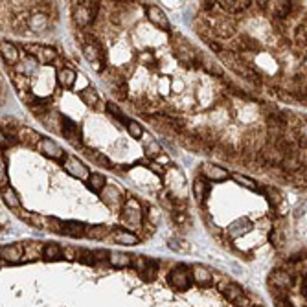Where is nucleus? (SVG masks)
Wrapping results in <instances>:
<instances>
[{
  "label": "nucleus",
  "instance_id": "nucleus-25",
  "mask_svg": "<svg viewBox=\"0 0 307 307\" xmlns=\"http://www.w3.org/2000/svg\"><path fill=\"white\" fill-rule=\"evenodd\" d=\"M280 167H282L283 173H296L300 171V167H302V160H300L298 155H287Z\"/></svg>",
  "mask_w": 307,
  "mask_h": 307
},
{
  "label": "nucleus",
  "instance_id": "nucleus-49",
  "mask_svg": "<svg viewBox=\"0 0 307 307\" xmlns=\"http://www.w3.org/2000/svg\"><path fill=\"white\" fill-rule=\"evenodd\" d=\"M138 63L144 66H151L155 63V57L151 52H142V54H138Z\"/></svg>",
  "mask_w": 307,
  "mask_h": 307
},
{
  "label": "nucleus",
  "instance_id": "nucleus-11",
  "mask_svg": "<svg viewBox=\"0 0 307 307\" xmlns=\"http://www.w3.org/2000/svg\"><path fill=\"white\" fill-rule=\"evenodd\" d=\"M0 256L2 259L8 263H19L22 261V256H24V245H19V243H11V245H6L0 250Z\"/></svg>",
  "mask_w": 307,
  "mask_h": 307
},
{
  "label": "nucleus",
  "instance_id": "nucleus-43",
  "mask_svg": "<svg viewBox=\"0 0 307 307\" xmlns=\"http://www.w3.org/2000/svg\"><path fill=\"white\" fill-rule=\"evenodd\" d=\"M107 192H109V199H103V202L105 204H109V206H114V202H118L120 204L121 199H120V192L116 190V188H107Z\"/></svg>",
  "mask_w": 307,
  "mask_h": 307
},
{
  "label": "nucleus",
  "instance_id": "nucleus-31",
  "mask_svg": "<svg viewBox=\"0 0 307 307\" xmlns=\"http://www.w3.org/2000/svg\"><path fill=\"white\" fill-rule=\"evenodd\" d=\"M223 292H225V296H227V300H230V302L236 303L237 300L241 296H245L243 294V289L237 285V283H228V285H225V287H221Z\"/></svg>",
  "mask_w": 307,
  "mask_h": 307
},
{
  "label": "nucleus",
  "instance_id": "nucleus-51",
  "mask_svg": "<svg viewBox=\"0 0 307 307\" xmlns=\"http://www.w3.org/2000/svg\"><path fill=\"white\" fill-rule=\"evenodd\" d=\"M236 307H254V305H252V300H248L247 296H241L236 302Z\"/></svg>",
  "mask_w": 307,
  "mask_h": 307
},
{
  "label": "nucleus",
  "instance_id": "nucleus-15",
  "mask_svg": "<svg viewBox=\"0 0 307 307\" xmlns=\"http://www.w3.org/2000/svg\"><path fill=\"white\" fill-rule=\"evenodd\" d=\"M17 138H19V144H24V146H35L37 142H40L42 138H40L39 133L31 131V129H28V127H19V131H17Z\"/></svg>",
  "mask_w": 307,
  "mask_h": 307
},
{
  "label": "nucleus",
  "instance_id": "nucleus-45",
  "mask_svg": "<svg viewBox=\"0 0 307 307\" xmlns=\"http://www.w3.org/2000/svg\"><path fill=\"white\" fill-rule=\"evenodd\" d=\"M160 153H162V147L158 142H151V144L146 147V155L149 156V158H160Z\"/></svg>",
  "mask_w": 307,
  "mask_h": 307
},
{
  "label": "nucleus",
  "instance_id": "nucleus-44",
  "mask_svg": "<svg viewBox=\"0 0 307 307\" xmlns=\"http://www.w3.org/2000/svg\"><path fill=\"white\" fill-rule=\"evenodd\" d=\"M202 65H204V68H206V72H210L211 76H223V68L217 63H213V61H202Z\"/></svg>",
  "mask_w": 307,
  "mask_h": 307
},
{
  "label": "nucleus",
  "instance_id": "nucleus-21",
  "mask_svg": "<svg viewBox=\"0 0 307 307\" xmlns=\"http://www.w3.org/2000/svg\"><path fill=\"white\" fill-rule=\"evenodd\" d=\"M42 256H45L46 261H57V259H63V248L57 245V243H48L42 247Z\"/></svg>",
  "mask_w": 307,
  "mask_h": 307
},
{
  "label": "nucleus",
  "instance_id": "nucleus-10",
  "mask_svg": "<svg viewBox=\"0 0 307 307\" xmlns=\"http://www.w3.org/2000/svg\"><path fill=\"white\" fill-rule=\"evenodd\" d=\"M146 13H147V19L151 20L153 24L158 26L160 30H169V20H167L166 13L155 4H149L146 6Z\"/></svg>",
  "mask_w": 307,
  "mask_h": 307
},
{
  "label": "nucleus",
  "instance_id": "nucleus-4",
  "mask_svg": "<svg viewBox=\"0 0 307 307\" xmlns=\"http://www.w3.org/2000/svg\"><path fill=\"white\" fill-rule=\"evenodd\" d=\"M24 48H26V52H28L30 56H33L37 61H39V63H42V65H48V63H52V61L57 57V52L54 50V48H50V46L26 45Z\"/></svg>",
  "mask_w": 307,
  "mask_h": 307
},
{
  "label": "nucleus",
  "instance_id": "nucleus-28",
  "mask_svg": "<svg viewBox=\"0 0 307 307\" xmlns=\"http://www.w3.org/2000/svg\"><path fill=\"white\" fill-rule=\"evenodd\" d=\"M109 263L112 267H129L133 265V257L129 254H121V252H111Z\"/></svg>",
  "mask_w": 307,
  "mask_h": 307
},
{
  "label": "nucleus",
  "instance_id": "nucleus-17",
  "mask_svg": "<svg viewBox=\"0 0 307 307\" xmlns=\"http://www.w3.org/2000/svg\"><path fill=\"white\" fill-rule=\"evenodd\" d=\"M85 232H86V225H83V223L79 221H65V225H63V234H65V236L81 237L85 236Z\"/></svg>",
  "mask_w": 307,
  "mask_h": 307
},
{
  "label": "nucleus",
  "instance_id": "nucleus-20",
  "mask_svg": "<svg viewBox=\"0 0 307 307\" xmlns=\"http://www.w3.org/2000/svg\"><path fill=\"white\" fill-rule=\"evenodd\" d=\"M192 276L193 282L199 283V285H204V287L211 283V272L202 265H197V267L192 269Z\"/></svg>",
  "mask_w": 307,
  "mask_h": 307
},
{
  "label": "nucleus",
  "instance_id": "nucleus-46",
  "mask_svg": "<svg viewBox=\"0 0 307 307\" xmlns=\"http://www.w3.org/2000/svg\"><path fill=\"white\" fill-rule=\"evenodd\" d=\"M13 81H15V85H17V89H19L22 94H26V91H28V86H30V81H28V77H24V76H13Z\"/></svg>",
  "mask_w": 307,
  "mask_h": 307
},
{
  "label": "nucleus",
  "instance_id": "nucleus-7",
  "mask_svg": "<svg viewBox=\"0 0 307 307\" xmlns=\"http://www.w3.org/2000/svg\"><path fill=\"white\" fill-rule=\"evenodd\" d=\"M39 151L42 153L45 156H48V158H52V160H63L65 162L66 160V155H65V151L61 149L59 146H57L56 142L54 140H50V138H42V140L39 142Z\"/></svg>",
  "mask_w": 307,
  "mask_h": 307
},
{
  "label": "nucleus",
  "instance_id": "nucleus-6",
  "mask_svg": "<svg viewBox=\"0 0 307 307\" xmlns=\"http://www.w3.org/2000/svg\"><path fill=\"white\" fill-rule=\"evenodd\" d=\"M61 135L65 136L66 140L70 142L74 147H81V129L77 123L63 116V129H61Z\"/></svg>",
  "mask_w": 307,
  "mask_h": 307
},
{
  "label": "nucleus",
  "instance_id": "nucleus-13",
  "mask_svg": "<svg viewBox=\"0 0 307 307\" xmlns=\"http://www.w3.org/2000/svg\"><path fill=\"white\" fill-rule=\"evenodd\" d=\"M269 283H271V287H274V289H291L292 287V278H291V274H289L287 271H274L269 276Z\"/></svg>",
  "mask_w": 307,
  "mask_h": 307
},
{
  "label": "nucleus",
  "instance_id": "nucleus-3",
  "mask_svg": "<svg viewBox=\"0 0 307 307\" xmlns=\"http://www.w3.org/2000/svg\"><path fill=\"white\" fill-rule=\"evenodd\" d=\"M63 167H65V171L68 173V175L76 177V179H85V181H89V177H91L89 167L81 160H77V156H72V155L66 156V160L63 162Z\"/></svg>",
  "mask_w": 307,
  "mask_h": 307
},
{
  "label": "nucleus",
  "instance_id": "nucleus-47",
  "mask_svg": "<svg viewBox=\"0 0 307 307\" xmlns=\"http://www.w3.org/2000/svg\"><path fill=\"white\" fill-rule=\"evenodd\" d=\"M46 24H48L46 15H35L31 19V28H35V30H45Z\"/></svg>",
  "mask_w": 307,
  "mask_h": 307
},
{
  "label": "nucleus",
  "instance_id": "nucleus-41",
  "mask_svg": "<svg viewBox=\"0 0 307 307\" xmlns=\"http://www.w3.org/2000/svg\"><path fill=\"white\" fill-rule=\"evenodd\" d=\"M127 131H129V135H131L133 138H140V136L144 135L142 125L135 120H129V123H127Z\"/></svg>",
  "mask_w": 307,
  "mask_h": 307
},
{
  "label": "nucleus",
  "instance_id": "nucleus-5",
  "mask_svg": "<svg viewBox=\"0 0 307 307\" xmlns=\"http://www.w3.org/2000/svg\"><path fill=\"white\" fill-rule=\"evenodd\" d=\"M201 173L206 181H213V182H223L230 179V173L225 169V167L217 166V164H210V162H204L201 166Z\"/></svg>",
  "mask_w": 307,
  "mask_h": 307
},
{
  "label": "nucleus",
  "instance_id": "nucleus-30",
  "mask_svg": "<svg viewBox=\"0 0 307 307\" xmlns=\"http://www.w3.org/2000/svg\"><path fill=\"white\" fill-rule=\"evenodd\" d=\"M239 48H241V50H247V52H252V54H256V52L261 50V45H259V42L250 35H239Z\"/></svg>",
  "mask_w": 307,
  "mask_h": 307
},
{
  "label": "nucleus",
  "instance_id": "nucleus-42",
  "mask_svg": "<svg viewBox=\"0 0 307 307\" xmlns=\"http://www.w3.org/2000/svg\"><path fill=\"white\" fill-rule=\"evenodd\" d=\"M15 144H19V138H17V136H11V135H8V133H2V140H0L2 151H4V149H10V147L15 146Z\"/></svg>",
  "mask_w": 307,
  "mask_h": 307
},
{
  "label": "nucleus",
  "instance_id": "nucleus-24",
  "mask_svg": "<svg viewBox=\"0 0 307 307\" xmlns=\"http://www.w3.org/2000/svg\"><path fill=\"white\" fill-rule=\"evenodd\" d=\"M269 6H271L274 17L280 20L285 19L292 10V2H287V0H285V2H269Z\"/></svg>",
  "mask_w": 307,
  "mask_h": 307
},
{
  "label": "nucleus",
  "instance_id": "nucleus-19",
  "mask_svg": "<svg viewBox=\"0 0 307 307\" xmlns=\"http://www.w3.org/2000/svg\"><path fill=\"white\" fill-rule=\"evenodd\" d=\"M259 192L265 193V197H267V201L271 206L274 208H280L282 206V202H283V197H282V192L280 190H276V188H272V186H259Z\"/></svg>",
  "mask_w": 307,
  "mask_h": 307
},
{
  "label": "nucleus",
  "instance_id": "nucleus-40",
  "mask_svg": "<svg viewBox=\"0 0 307 307\" xmlns=\"http://www.w3.org/2000/svg\"><path fill=\"white\" fill-rule=\"evenodd\" d=\"M107 111L111 112V114L114 116L116 120L125 121V125H127V123H129V120H127V118H125V114H123V112H121L120 109H118V105H116V103H112V101H109V103H107Z\"/></svg>",
  "mask_w": 307,
  "mask_h": 307
},
{
  "label": "nucleus",
  "instance_id": "nucleus-53",
  "mask_svg": "<svg viewBox=\"0 0 307 307\" xmlns=\"http://www.w3.org/2000/svg\"><path fill=\"white\" fill-rule=\"evenodd\" d=\"M274 305H276V307H294L291 302H289L287 298H276V302H274Z\"/></svg>",
  "mask_w": 307,
  "mask_h": 307
},
{
  "label": "nucleus",
  "instance_id": "nucleus-8",
  "mask_svg": "<svg viewBox=\"0 0 307 307\" xmlns=\"http://www.w3.org/2000/svg\"><path fill=\"white\" fill-rule=\"evenodd\" d=\"M121 215H123V219H125L129 225H136V227H138L142 221V211H140L138 201H135V199H127L123 208H121Z\"/></svg>",
  "mask_w": 307,
  "mask_h": 307
},
{
  "label": "nucleus",
  "instance_id": "nucleus-55",
  "mask_svg": "<svg viewBox=\"0 0 307 307\" xmlns=\"http://www.w3.org/2000/svg\"><path fill=\"white\" fill-rule=\"evenodd\" d=\"M215 4L217 2H202V8H204L206 11H211L213 8H215Z\"/></svg>",
  "mask_w": 307,
  "mask_h": 307
},
{
  "label": "nucleus",
  "instance_id": "nucleus-56",
  "mask_svg": "<svg viewBox=\"0 0 307 307\" xmlns=\"http://www.w3.org/2000/svg\"><path fill=\"white\" fill-rule=\"evenodd\" d=\"M164 89H166V92H167V81H166V83H164V81L160 83V91L162 92H164Z\"/></svg>",
  "mask_w": 307,
  "mask_h": 307
},
{
  "label": "nucleus",
  "instance_id": "nucleus-18",
  "mask_svg": "<svg viewBox=\"0 0 307 307\" xmlns=\"http://www.w3.org/2000/svg\"><path fill=\"white\" fill-rule=\"evenodd\" d=\"M107 186V179L101 173H91L89 181H86V188L91 190L92 193H101Z\"/></svg>",
  "mask_w": 307,
  "mask_h": 307
},
{
  "label": "nucleus",
  "instance_id": "nucleus-1",
  "mask_svg": "<svg viewBox=\"0 0 307 307\" xmlns=\"http://www.w3.org/2000/svg\"><path fill=\"white\" fill-rule=\"evenodd\" d=\"M169 285L175 287L177 291H188V289L192 287V282H193V276L192 272L188 271L186 265H177L171 272H169Z\"/></svg>",
  "mask_w": 307,
  "mask_h": 307
},
{
  "label": "nucleus",
  "instance_id": "nucleus-33",
  "mask_svg": "<svg viewBox=\"0 0 307 307\" xmlns=\"http://www.w3.org/2000/svg\"><path fill=\"white\" fill-rule=\"evenodd\" d=\"M193 192H195V197L197 201L202 202L204 201V197H206L208 193V182L204 177H199V179H195V182H193Z\"/></svg>",
  "mask_w": 307,
  "mask_h": 307
},
{
  "label": "nucleus",
  "instance_id": "nucleus-57",
  "mask_svg": "<svg viewBox=\"0 0 307 307\" xmlns=\"http://www.w3.org/2000/svg\"><path fill=\"white\" fill-rule=\"evenodd\" d=\"M303 292L307 294V276H305V285H303Z\"/></svg>",
  "mask_w": 307,
  "mask_h": 307
},
{
  "label": "nucleus",
  "instance_id": "nucleus-9",
  "mask_svg": "<svg viewBox=\"0 0 307 307\" xmlns=\"http://www.w3.org/2000/svg\"><path fill=\"white\" fill-rule=\"evenodd\" d=\"M89 6H91V2H77V4H74V8H72V15H74V20H76L77 26H86L91 24V22H94L91 17V10H89Z\"/></svg>",
  "mask_w": 307,
  "mask_h": 307
},
{
  "label": "nucleus",
  "instance_id": "nucleus-32",
  "mask_svg": "<svg viewBox=\"0 0 307 307\" xmlns=\"http://www.w3.org/2000/svg\"><path fill=\"white\" fill-rule=\"evenodd\" d=\"M252 228V223L248 219H239V221H234L228 227V232H230L232 236H241L245 232H248Z\"/></svg>",
  "mask_w": 307,
  "mask_h": 307
},
{
  "label": "nucleus",
  "instance_id": "nucleus-35",
  "mask_svg": "<svg viewBox=\"0 0 307 307\" xmlns=\"http://www.w3.org/2000/svg\"><path fill=\"white\" fill-rule=\"evenodd\" d=\"M140 274V278L144 280V282H153L156 278V261L155 259H149V265H147V269H144L142 272H138Z\"/></svg>",
  "mask_w": 307,
  "mask_h": 307
},
{
  "label": "nucleus",
  "instance_id": "nucleus-37",
  "mask_svg": "<svg viewBox=\"0 0 307 307\" xmlns=\"http://www.w3.org/2000/svg\"><path fill=\"white\" fill-rule=\"evenodd\" d=\"M63 225H65V223L59 221L57 217H48V219H46V228L56 232V234H63Z\"/></svg>",
  "mask_w": 307,
  "mask_h": 307
},
{
  "label": "nucleus",
  "instance_id": "nucleus-48",
  "mask_svg": "<svg viewBox=\"0 0 307 307\" xmlns=\"http://www.w3.org/2000/svg\"><path fill=\"white\" fill-rule=\"evenodd\" d=\"M147 265H149V259H147V257H144V256L133 257V267H135L138 272H142L144 269H147Z\"/></svg>",
  "mask_w": 307,
  "mask_h": 307
},
{
  "label": "nucleus",
  "instance_id": "nucleus-12",
  "mask_svg": "<svg viewBox=\"0 0 307 307\" xmlns=\"http://www.w3.org/2000/svg\"><path fill=\"white\" fill-rule=\"evenodd\" d=\"M261 156H263V162H265V164H269V166L280 167V166H282V162L285 160V156H287V155L269 144V146H263Z\"/></svg>",
  "mask_w": 307,
  "mask_h": 307
},
{
  "label": "nucleus",
  "instance_id": "nucleus-38",
  "mask_svg": "<svg viewBox=\"0 0 307 307\" xmlns=\"http://www.w3.org/2000/svg\"><path fill=\"white\" fill-rule=\"evenodd\" d=\"M81 263L85 265H94L96 263V257H94V252L92 250H86V248H79V257H77Z\"/></svg>",
  "mask_w": 307,
  "mask_h": 307
},
{
  "label": "nucleus",
  "instance_id": "nucleus-39",
  "mask_svg": "<svg viewBox=\"0 0 307 307\" xmlns=\"http://www.w3.org/2000/svg\"><path fill=\"white\" fill-rule=\"evenodd\" d=\"M167 245H169V248L175 250V252H188L190 250V243L184 241V239H171Z\"/></svg>",
  "mask_w": 307,
  "mask_h": 307
},
{
  "label": "nucleus",
  "instance_id": "nucleus-50",
  "mask_svg": "<svg viewBox=\"0 0 307 307\" xmlns=\"http://www.w3.org/2000/svg\"><path fill=\"white\" fill-rule=\"evenodd\" d=\"M63 256H65V259H68V261H74V259L79 257V250L74 247H65L63 248Z\"/></svg>",
  "mask_w": 307,
  "mask_h": 307
},
{
  "label": "nucleus",
  "instance_id": "nucleus-29",
  "mask_svg": "<svg viewBox=\"0 0 307 307\" xmlns=\"http://www.w3.org/2000/svg\"><path fill=\"white\" fill-rule=\"evenodd\" d=\"M2 201L8 208L11 210H19L20 208V199L19 195L15 193V190H11V188H6L4 192H2Z\"/></svg>",
  "mask_w": 307,
  "mask_h": 307
},
{
  "label": "nucleus",
  "instance_id": "nucleus-22",
  "mask_svg": "<svg viewBox=\"0 0 307 307\" xmlns=\"http://www.w3.org/2000/svg\"><path fill=\"white\" fill-rule=\"evenodd\" d=\"M112 230L105 225H94V227H86L85 236L89 239H105L107 236H111Z\"/></svg>",
  "mask_w": 307,
  "mask_h": 307
},
{
  "label": "nucleus",
  "instance_id": "nucleus-2",
  "mask_svg": "<svg viewBox=\"0 0 307 307\" xmlns=\"http://www.w3.org/2000/svg\"><path fill=\"white\" fill-rule=\"evenodd\" d=\"M83 54H85L86 59H89L92 65H94V68H96L98 72L103 70V68H101V65L105 63V54H103V48L98 45L96 40L92 39L89 45L83 46Z\"/></svg>",
  "mask_w": 307,
  "mask_h": 307
},
{
  "label": "nucleus",
  "instance_id": "nucleus-36",
  "mask_svg": "<svg viewBox=\"0 0 307 307\" xmlns=\"http://www.w3.org/2000/svg\"><path fill=\"white\" fill-rule=\"evenodd\" d=\"M86 156L91 158V160L98 162V164H101V166H111V160L107 158L105 155H101V153L98 151H92V149H86Z\"/></svg>",
  "mask_w": 307,
  "mask_h": 307
},
{
  "label": "nucleus",
  "instance_id": "nucleus-23",
  "mask_svg": "<svg viewBox=\"0 0 307 307\" xmlns=\"http://www.w3.org/2000/svg\"><path fill=\"white\" fill-rule=\"evenodd\" d=\"M79 98L86 107H96L98 103H100V96H98V91L94 86H85V89L79 92Z\"/></svg>",
  "mask_w": 307,
  "mask_h": 307
},
{
  "label": "nucleus",
  "instance_id": "nucleus-52",
  "mask_svg": "<svg viewBox=\"0 0 307 307\" xmlns=\"http://www.w3.org/2000/svg\"><path fill=\"white\" fill-rule=\"evenodd\" d=\"M109 256H111V252H107V250H94V257H96V261L107 259Z\"/></svg>",
  "mask_w": 307,
  "mask_h": 307
},
{
  "label": "nucleus",
  "instance_id": "nucleus-16",
  "mask_svg": "<svg viewBox=\"0 0 307 307\" xmlns=\"http://www.w3.org/2000/svg\"><path fill=\"white\" fill-rule=\"evenodd\" d=\"M112 239H114V243H120V245H136V243H140V239H138V236H135V234H131V232L123 230V228H114L112 230Z\"/></svg>",
  "mask_w": 307,
  "mask_h": 307
},
{
  "label": "nucleus",
  "instance_id": "nucleus-14",
  "mask_svg": "<svg viewBox=\"0 0 307 307\" xmlns=\"http://www.w3.org/2000/svg\"><path fill=\"white\" fill-rule=\"evenodd\" d=\"M213 33L221 39H230L232 35H236V26L232 24L230 20H225V19H217L213 22Z\"/></svg>",
  "mask_w": 307,
  "mask_h": 307
},
{
  "label": "nucleus",
  "instance_id": "nucleus-26",
  "mask_svg": "<svg viewBox=\"0 0 307 307\" xmlns=\"http://www.w3.org/2000/svg\"><path fill=\"white\" fill-rule=\"evenodd\" d=\"M2 59L6 63H10V65L17 63L19 61V48L15 45H11V42H8V40H4L2 42Z\"/></svg>",
  "mask_w": 307,
  "mask_h": 307
},
{
  "label": "nucleus",
  "instance_id": "nucleus-54",
  "mask_svg": "<svg viewBox=\"0 0 307 307\" xmlns=\"http://www.w3.org/2000/svg\"><path fill=\"white\" fill-rule=\"evenodd\" d=\"M147 167H149L151 171H155L156 175H160V177L164 175V169H162V167L158 166V164H155V162H151V164H149V166H147Z\"/></svg>",
  "mask_w": 307,
  "mask_h": 307
},
{
  "label": "nucleus",
  "instance_id": "nucleus-27",
  "mask_svg": "<svg viewBox=\"0 0 307 307\" xmlns=\"http://www.w3.org/2000/svg\"><path fill=\"white\" fill-rule=\"evenodd\" d=\"M57 81L63 89H72L76 83V72L72 68H63V70L57 72Z\"/></svg>",
  "mask_w": 307,
  "mask_h": 307
},
{
  "label": "nucleus",
  "instance_id": "nucleus-34",
  "mask_svg": "<svg viewBox=\"0 0 307 307\" xmlns=\"http://www.w3.org/2000/svg\"><path fill=\"white\" fill-rule=\"evenodd\" d=\"M232 179H234V181H236L239 186L247 188V190H254V192H259V186H257V182L252 181V179H248V177L239 175V173H234V175H232Z\"/></svg>",
  "mask_w": 307,
  "mask_h": 307
}]
</instances>
